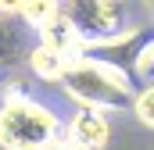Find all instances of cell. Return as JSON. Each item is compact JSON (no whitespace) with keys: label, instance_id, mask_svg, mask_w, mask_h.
I'll use <instances>...</instances> for the list:
<instances>
[{"label":"cell","instance_id":"obj_3","mask_svg":"<svg viewBox=\"0 0 154 150\" xmlns=\"http://www.w3.org/2000/svg\"><path fill=\"white\" fill-rule=\"evenodd\" d=\"M65 14L75 22V29L86 39V50L104 43V39L122 36L125 25V4L122 0H65Z\"/></svg>","mask_w":154,"mask_h":150},{"label":"cell","instance_id":"obj_12","mask_svg":"<svg viewBox=\"0 0 154 150\" xmlns=\"http://www.w3.org/2000/svg\"><path fill=\"white\" fill-rule=\"evenodd\" d=\"M143 7H147V11H151V14H154V0H143Z\"/></svg>","mask_w":154,"mask_h":150},{"label":"cell","instance_id":"obj_6","mask_svg":"<svg viewBox=\"0 0 154 150\" xmlns=\"http://www.w3.org/2000/svg\"><path fill=\"white\" fill-rule=\"evenodd\" d=\"M25 61H29L32 79H39V82H61L72 57L61 54V50H54V46H47V43H36V46L25 54Z\"/></svg>","mask_w":154,"mask_h":150},{"label":"cell","instance_id":"obj_8","mask_svg":"<svg viewBox=\"0 0 154 150\" xmlns=\"http://www.w3.org/2000/svg\"><path fill=\"white\" fill-rule=\"evenodd\" d=\"M57 7H61V0H22V14H18V22H22L25 29L36 32Z\"/></svg>","mask_w":154,"mask_h":150},{"label":"cell","instance_id":"obj_7","mask_svg":"<svg viewBox=\"0 0 154 150\" xmlns=\"http://www.w3.org/2000/svg\"><path fill=\"white\" fill-rule=\"evenodd\" d=\"M25 54H29L25 25H18V18H0V72L25 61Z\"/></svg>","mask_w":154,"mask_h":150},{"label":"cell","instance_id":"obj_1","mask_svg":"<svg viewBox=\"0 0 154 150\" xmlns=\"http://www.w3.org/2000/svg\"><path fill=\"white\" fill-rule=\"evenodd\" d=\"M65 89V97L75 104V107H90V111H129L133 107V97H136V86L129 72L100 57V54H79L68 61V72L57 82Z\"/></svg>","mask_w":154,"mask_h":150},{"label":"cell","instance_id":"obj_5","mask_svg":"<svg viewBox=\"0 0 154 150\" xmlns=\"http://www.w3.org/2000/svg\"><path fill=\"white\" fill-rule=\"evenodd\" d=\"M36 36H39V43H47V46H54V50H61V54H68V57L86 54V39H82V32L75 29V22L65 14V7H57V11L39 25Z\"/></svg>","mask_w":154,"mask_h":150},{"label":"cell","instance_id":"obj_2","mask_svg":"<svg viewBox=\"0 0 154 150\" xmlns=\"http://www.w3.org/2000/svg\"><path fill=\"white\" fill-rule=\"evenodd\" d=\"M65 122L32 97L4 100L0 107V147L4 150H57Z\"/></svg>","mask_w":154,"mask_h":150},{"label":"cell","instance_id":"obj_9","mask_svg":"<svg viewBox=\"0 0 154 150\" xmlns=\"http://www.w3.org/2000/svg\"><path fill=\"white\" fill-rule=\"evenodd\" d=\"M133 118L143 125V129H151L154 132V82H147V86H140L136 89V97H133Z\"/></svg>","mask_w":154,"mask_h":150},{"label":"cell","instance_id":"obj_11","mask_svg":"<svg viewBox=\"0 0 154 150\" xmlns=\"http://www.w3.org/2000/svg\"><path fill=\"white\" fill-rule=\"evenodd\" d=\"M22 14V0H0V18H18Z\"/></svg>","mask_w":154,"mask_h":150},{"label":"cell","instance_id":"obj_10","mask_svg":"<svg viewBox=\"0 0 154 150\" xmlns=\"http://www.w3.org/2000/svg\"><path fill=\"white\" fill-rule=\"evenodd\" d=\"M133 72L140 75V79H154V39L133 54Z\"/></svg>","mask_w":154,"mask_h":150},{"label":"cell","instance_id":"obj_4","mask_svg":"<svg viewBox=\"0 0 154 150\" xmlns=\"http://www.w3.org/2000/svg\"><path fill=\"white\" fill-rule=\"evenodd\" d=\"M65 132H68L72 147L79 150H104L111 143V125H108L104 111H90V107H79L65 122Z\"/></svg>","mask_w":154,"mask_h":150}]
</instances>
